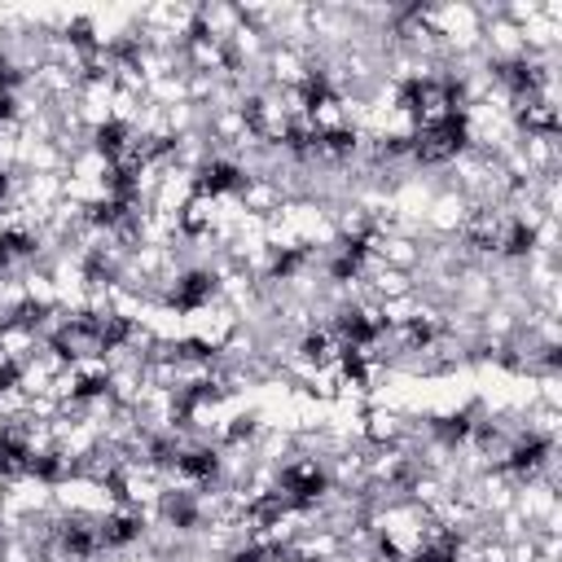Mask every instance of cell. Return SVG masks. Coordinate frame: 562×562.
I'll use <instances>...</instances> for the list:
<instances>
[{"instance_id": "cell-1", "label": "cell", "mask_w": 562, "mask_h": 562, "mask_svg": "<svg viewBox=\"0 0 562 562\" xmlns=\"http://www.w3.org/2000/svg\"><path fill=\"white\" fill-rule=\"evenodd\" d=\"M470 215V202L457 193V189H439L430 202H426V215H422V237H457L461 224Z\"/></svg>"}, {"instance_id": "cell-2", "label": "cell", "mask_w": 562, "mask_h": 562, "mask_svg": "<svg viewBox=\"0 0 562 562\" xmlns=\"http://www.w3.org/2000/svg\"><path fill=\"white\" fill-rule=\"evenodd\" d=\"M518 154L531 176H553L562 167V132H518Z\"/></svg>"}, {"instance_id": "cell-3", "label": "cell", "mask_w": 562, "mask_h": 562, "mask_svg": "<svg viewBox=\"0 0 562 562\" xmlns=\"http://www.w3.org/2000/svg\"><path fill=\"white\" fill-rule=\"evenodd\" d=\"M408 430V413L400 404H369L360 413V439L364 443H400Z\"/></svg>"}, {"instance_id": "cell-4", "label": "cell", "mask_w": 562, "mask_h": 562, "mask_svg": "<svg viewBox=\"0 0 562 562\" xmlns=\"http://www.w3.org/2000/svg\"><path fill=\"white\" fill-rule=\"evenodd\" d=\"M237 26H241V4H198V35L228 44Z\"/></svg>"}, {"instance_id": "cell-5", "label": "cell", "mask_w": 562, "mask_h": 562, "mask_svg": "<svg viewBox=\"0 0 562 562\" xmlns=\"http://www.w3.org/2000/svg\"><path fill=\"white\" fill-rule=\"evenodd\" d=\"M35 351H40V338H35V329H31L26 321H9V325H0V356H4L13 369H22Z\"/></svg>"}, {"instance_id": "cell-6", "label": "cell", "mask_w": 562, "mask_h": 562, "mask_svg": "<svg viewBox=\"0 0 562 562\" xmlns=\"http://www.w3.org/2000/svg\"><path fill=\"white\" fill-rule=\"evenodd\" d=\"M66 176H75V180H110V176H114V162H110V154H105L101 145H83V149L66 162Z\"/></svg>"}, {"instance_id": "cell-7", "label": "cell", "mask_w": 562, "mask_h": 562, "mask_svg": "<svg viewBox=\"0 0 562 562\" xmlns=\"http://www.w3.org/2000/svg\"><path fill=\"white\" fill-rule=\"evenodd\" d=\"M237 198H241L246 215H259V220H268V215L281 206V193H277V184H272V180H246Z\"/></svg>"}, {"instance_id": "cell-8", "label": "cell", "mask_w": 562, "mask_h": 562, "mask_svg": "<svg viewBox=\"0 0 562 562\" xmlns=\"http://www.w3.org/2000/svg\"><path fill=\"white\" fill-rule=\"evenodd\" d=\"M26 413V395L13 386V382H4L0 386V422H13V417H22Z\"/></svg>"}, {"instance_id": "cell-9", "label": "cell", "mask_w": 562, "mask_h": 562, "mask_svg": "<svg viewBox=\"0 0 562 562\" xmlns=\"http://www.w3.org/2000/svg\"><path fill=\"white\" fill-rule=\"evenodd\" d=\"M0 562H40V553L22 536H4L0 540Z\"/></svg>"}, {"instance_id": "cell-10", "label": "cell", "mask_w": 562, "mask_h": 562, "mask_svg": "<svg viewBox=\"0 0 562 562\" xmlns=\"http://www.w3.org/2000/svg\"><path fill=\"white\" fill-rule=\"evenodd\" d=\"M154 562H184L180 553H167V558H154Z\"/></svg>"}, {"instance_id": "cell-11", "label": "cell", "mask_w": 562, "mask_h": 562, "mask_svg": "<svg viewBox=\"0 0 562 562\" xmlns=\"http://www.w3.org/2000/svg\"><path fill=\"white\" fill-rule=\"evenodd\" d=\"M4 487H9V474L0 470V501H4Z\"/></svg>"}, {"instance_id": "cell-12", "label": "cell", "mask_w": 562, "mask_h": 562, "mask_svg": "<svg viewBox=\"0 0 562 562\" xmlns=\"http://www.w3.org/2000/svg\"><path fill=\"white\" fill-rule=\"evenodd\" d=\"M4 237H9V233H4V224H0V246H4Z\"/></svg>"}, {"instance_id": "cell-13", "label": "cell", "mask_w": 562, "mask_h": 562, "mask_svg": "<svg viewBox=\"0 0 562 562\" xmlns=\"http://www.w3.org/2000/svg\"><path fill=\"white\" fill-rule=\"evenodd\" d=\"M83 562H92V558H83Z\"/></svg>"}]
</instances>
